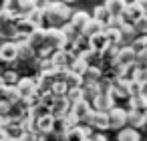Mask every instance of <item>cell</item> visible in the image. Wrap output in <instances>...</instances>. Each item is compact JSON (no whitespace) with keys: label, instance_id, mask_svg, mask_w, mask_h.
Returning <instances> with one entry per match:
<instances>
[{"label":"cell","instance_id":"cell-33","mask_svg":"<svg viewBox=\"0 0 147 141\" xmlns=\"http://www.w3.org/2000/svg\"><path fill=\"white\" fill-rule=\"evenodd\" d=\"M93 141H107V137H105L103 133H95V135H93Z\"/></svg>","mask_w":147,"mask_h":141},{"label":"cell","instance_id":"cell-9","mask_svg":"<svg viewBox=\"0 0 147 141\" xmlns=\"http://www.w3.org/2000/svg\"><path fill=\"white\" fill-rule=\"evenodd\" d=\"M26 20H28L34 28H40V26H42V22L47 20V14H45V10L40 8V4H38V6H34L32 10H28V12H26Z\"/></svg>","mask_w":147,"mask_h":141},{"label":"cell","instance_id":"cell-29","mask_svg":"<svg viewBox=\"0 0 147 141\" xmlns=\"http://www.w3.org/2000/svg\"><path fill=\"white\" fill-rule=\"evenodd\" d=\"M135 81L141 83V85L147 89V69H137V73H135Z\"/></svg>","mask_w":147,"mask_h":141},{"label":"cell","instance_id":"cell-19","mask_svg":"<svg viewBox=\"0 0 147 141\" xmlns=\"http://www.w3.org/2000/svg\"><path fill=\"white\" fill-rule=\"evenodd\" d=\"M105 24L103 22H99V20H95V18H91V22L87 24V28L83 30V36H87V38H91V36H95V34H99V32H105Z\"/></svg>","mask_w":147,"mask_h":141},{"label":"cell","instance_id":"cell-8","mask_svg":"<svg viewBox=\"0 0 147 141\" xmlns=\"http://www.w3.org/2000/svg\"><path fill=\"white\" fill-rule=\"evenodd\" d=\"M91 18H93V16H91L89 12H85V10H77V12H73V16H71V24L83 34V30H85L87 24L91 22Z\"/></svg>","mask_w":147,"mask_h":141},{"label":"cell","instance_id":"cell-15","mask_svg":"<svg viewBox=\"0 0 147 141\" xmlns=\"http://www.w3.org/2000/svg\"><path fill=\"white\" fill-rule=\"evenodd\" d=\"M117 141H141L139 129H135V127H131V125L119 129V133H117Z\"/></svg>","mask_w":147,"mask_h":141},{"label":"cell","instance_id":"cell-14","mask_svg":"<svg viewBox=\"0 0 147 141\" xmlns=\"http://www.w3.org/2000/svg\"><path fill=\"white\" fill-rule=\"evenodd\" d=\"M147 123V115L143 111H137V109H129V125L135 127V129H143Z\"/></svg>","mask_w":147,"mask_h":141},{"label":"cell","instance_id":"cell-36","mask_svg":"<svg viewBox=\"0 0 147 141\" xmlns=\"http://www.w3.org/2000/svg\"><path fill=\"white\" fill-rule=\"evenodd\" d=\"M0 75H2V73H0Z\"/></svg>","mask_w":147,"mask_h":141},{"label":"cell","instance_id":"cell-5","mask_svg":"<svg viewBox=\"0 0 147 141\" xmlns=\"http://www.w3.org/2000/svg\"><path fill=\"white\" fill-rule=\"evenodd\" d=\"M0 61L2 63L18 61V43L16 40H4L0 45Z\"/></svg>","mask_w":147,"mask_h":141},{"label":"cell","instance_id":"cell-16","mask_svg":"<svg viewBox=\"0 0 147 141\" xmlns=\"http://www.w3.org/2000/svg\"><path fill=\"white\" fill-rule=\"evenodd\" d=\"M129 109H137V111H143L147 115V93H139V95L129 97Z\"/></svg>","mask_w":147,"mask_h":141},{"label":"cell","instance_id":"cell-23","mask_svg":"<svg viewBox=\"0 0 147 141\" xmlns=\"http://www.w3.org/2000/svg\"><path fill=\"white\" fill-rule=\"evenodd\" d=\"M0 81H2L4 85H8V87H12V85H18L20 77H18L16 71H4L2 75H0Z\"/></svg>","mask_w":147,"mask_h":141},{"label":"cell","instance_id":"cell-6","mask_svg":"<svg viewBox=\"0 0 147 141\" xmlns=\"http://www.w3.org/2000/svg\"><path fill=\"white\" fill-rule=\"evenodd\" d=\"M71 111H73V115L81 121V123H87L89 121V117H91V113L95 111L93 109V105L89 103V101H79V103H73V107H71Z\"/></svg>","mask_w":147,"mask_h":141},{"label":"cell","instance_id":"cell-1","mask_svg":"<svg viewBox=\"0 0 147 141\" xmlns=\"http://www.w3.org/2000/svg\"><path fill=\"white\" fill-rule=\"evenodd\" d=\"M71 16H73L71 4H65L63 0L53 2L51 8L47 10V22H49L51 26H57V28H61L63 24L71 22Z\"/></svg>","mask_w":147,"mask_h":141},{"label":"cell","instance_id":"cell-20","mask_svg":"<svg viewBox=\"0 0 147 141\" xmlns=\"http://www.w3.org/2000/svg\"><path fill=\"white\" fill-rule=\"evenodd\" d=\"M141 14H143V12H141V10L135 6V2H129V4H127V8H125V12H123V20L133 24V22H135V20H137Z\"/></svg>","mask_w":147,"mask_h":141},{"label":"cell","instance_id":"cell-32","mask_svg":"<svg viewBox=\"0 0 147 141\" xmlns=\"http://www.w3.org/2000/svg\"><path fill=\"white\" fill-rule=\"evenodd\" d=\"M10 10V0H0V14Z\"/></svg>","mask_w":147,"mask_h":141},{"label":"cell","instance_id":"cell-34","mask_svg":"<svg viewBox=\"0 0 147 141\" xmlns=\"http://www.w3.org/2000/svg\"><path fill=\"white\" fill-rule=\"evenodd\" d=\"M63 2H65V4H73V2H75V0H63Z\"/></svg>","mask_w":147,"mask_h":141},{"label":"cell","instance_id":"cell-31","mask_svg":"<svg viewBox=\"0 0 147 141\" xmlns=\"http://www.w3.org/2000/svg\"><path fill=\"white\" fill-rule=\"evenodd\" d=\"M135 2V6L143 12V14H147V0H133Z\"/></svg>","mask_w":147,"mask_h":141},{"label":"cell","instance_id":"cell-27","mask_svg":"<svg viewBox=\"0 0 147 141\" xmlns=\"http://www.w3.org/2000/svg\"><path fill=\"white\" fill-rule=\"evenodd\" d=\"M16 4H18V8H20V10L28 12V10H32L34 6H38V4H40V0H16Z\"/></svg>","mask_w":147,"mask_h":141},{"label":"cell","instance_id":"cell-28","mask_svg":"<svg viewBox=\"0 0 147 141\" xmlns=\"http://www.w3.org/2000/svg\"><path fill=\"white\" fill-rule=\"evenodd\" d=\"M135 67H137V69H147V51H141V53H137Z\"/></svg>","mask_w":147,"mask_h":141},{"label":"cell","instance_id":"cell-24","mask_svg":"<svg viewBox=\"0 0 147 141\" xmlns=\"http://www.w3.org/2000/svg\"><path fill=\"white\" fill-rule=\"evenodd\" d=\"M67 93H69V87H67V83H55V85H53V89H51V95H53L55 99L67 97Z\"/></svg>","mask_w":147,"mask_h":141},{"label":"cell","instance_id":"cell-26","mask_svg":"<svg viewBox=\"0 0 147 141\" xmlns=\"http://www.w3.org/2000/svg\"><path fill=\"white\" fill-rule=\"evenodd\" d=\"M67 99L71 101V105H73V103H79V101H83V87H79V89H69V93H67Z\"/></svg>","mask_w":147,"mask_h":141},{"label":"cell","instance_id":"cell-21","mask_svg":"<svg viewBox=\"0 0 147 141\" xmlns=\"http://www.w3.org/2000/svg\"><path fill=\"white\" fill-rule=\"evenodd\" d=\"M105 34H107V38H109V43L111 45H121L123 43V34H121V28H117V26H107L105 28Z\"/></svg>","mask_w":147,"mask_h":141},{"label":"cell","instance_id":"cell-30","mask_svg":"<svg viewBox=\"0 0 147 141\" xmlns=\"http://www.w3.org/2000/svg\"><path fill=\"white\" fill-rule=\"evenodd\" d=\"M6 97H8V85L0 81V101H6Z\"/></svg>","mask_w":147,"mask_h":141},{"label":"cell","instance_id":"cell-12","mask_svg":"<svg viewBox=\"0 0 147 141\" xmlns=\"http://www.w3.org/2000/svg\"><path fill=\"white\" fill-rule=\"evenodd\" d=\"M18 43V61H24V59H36V51L30 47V43L26 38H20L16 40Z\"/></svg>","mask_w":147,"mask_h":141},{"label":"cell","instance_id":"cell-35","mask_svg":"<svg viewBox=\"0 0 147 141\" xmlns=\"http://www.w3.org/2000/svg\"><path fill=\"white\" fill-rule=\"evenodd\" d=\"M83 141H93V137H85V139H83Z\"/></svg>","mask_w":147,"mask_h":141},{"label":"cell","instance_id":"cell-10","mask_svg":"<svg viewBox=\"0 0 147 141\" xmlns=\"http://www.w3.org/2000/svg\"><path fill=\"white\" fill-rule=\"evenodd\" d=\"M16 87H18L20 95H22V101H24V99H28L32 93H36V79H28V77H24V79L18 81Z\"/></svg>","mask_w":147,"mask_h":141},{"label":"cell","instance_id":"cell-7","mask_svg":"<svg viewBox=\"0 0 147 141\" xmlns=\"http://www.w3.org/2000/svg\"><path fill=\"white\" fill-rule=\"evenodd\" d=\"M87 123H89L91 127H95V129H99V131H105V129H111V127H109V113H105V111H93Z\"/></svg>","mask_w":147,"mask_h":141},{"label":"cell","instance_id":"cell-11","mask_svg":"<svg viewBox=\"0 0 147 141\" xmlns=\"http://www.w3.org/2000/svg\"><path fill=\"white\" fill-rule=\"evenodd\" d=\"M89 43H91V49H93L95 53H99V55H101V53H103V51H105V49L111 45L105 32H99V34L91 36V38H89Z\"/></svg>","mask_w":147,"mask_h":141},{"label":"cell","instance_id":"cell-17","mask_svg":"<svg viewBox=\"0 0 147 141\" xmlns=\"http://www.w3.org/2000/svg\"><path fill=\"white\" fill-rule=\"evenodd\" d=\"M93 18L95 20H99V22H103L105 26H109V22H111V12L107 10V6L105 4H99V6H95V10H93Z\"/></svg>","mask_w":147,"mask_h":141},{"label":"cell","instance_id":"cell-2","mask_svg":"<svg viewBox=\"0 0 147 141\" xmlns=\"http://www.w3.org/2000/svg\"><path fill=\"white\" fill-rule=\"evenodd\" d=\"M129 125V109H123V107H113L109 111V127L111 129H123Z\"/></svg>","mask_w":147,"mask_h":141},{"label":"cell","instance_id":"cell-4","mask_svg":"<svg viewBox=\"0 0 147 141\" xmlns=\"http://www.w3.org/2000/svg\"><path fill=\"white\" fill-rule=\"evenodd\" d=\"M91 105H93L95 111H105V113H109V111L115 107V97H113L111 91H101V93L95 97V101H93Z\"/></svg>","mask_w":147,"mask_h":141},{"label":"cell","instance_id":"cell-3","mask_svg":"<svg viewBox=\"0 0 147 141\" xmlns=\"http://www.w3.org/2000/svg\"><path fill=\"white\" fill-rule=\"evenodd\" d=\"M45 38H47V47H49V49H53V51L63 49V47H65V43L69 40V38L65 36V32H63L61 28H57V26L45 28Z\"/></svg>","mask_w":147,"mask_h":141},{"label":"cell","instance_id":"cell-25","mask_svg":"<svg viewBox=\"0 0 147 141\" xmlns=\"http://www.w3.org/2000/svg\"><path fill=\"white\" fill-rule=\"evenodd\" d=\"M133 26H135L137 34H147V14H141V16L133 22Z\"/></svg>","mask_w":147,"mask_h":141},{"label":"cell","instance_id":"cell-18","mask_svg":"<svg viewBox=\"0 0 147 141\" xmlns=\"http://www.w3.org/2000/svg\"><path fill=\"white\" fill-rule=\"evenodd\" d=\"M89 67H91V63H89L87 59H83L81 55H77V57L73 59V63H71L69 71H73V73H79V75H85Z\"/></svg>","mask_w":147,"mask_h":141},{"label":"cell","instance_id":"cell-22","mask_svg":"<svg viewBox=\"0 0 147 141\" xmlns=\"http://www.w3.org/2000/svg\"><path fill=\"white\" fill-rule=\"evenodd\" d=\"M83 77H85V83H99V81L103 79V71H101L99 67H93V65H91Z\"/></svg>","mask_w":147,"mask_h":141},{"label":"cell","instance_id":"cell-13","mask_svg":"<svg viewBox=\"0 0 147 141\" xmlns=\"http://www.w3.org/2000/svg\"><path fill=\"white\" fill-rule=\"evenodd\" d=\"M127 4H129L127 0H105V6L111 12V16H123Z\"/></svg>","mask_w":147,"mask_h":141}]
</instances>
